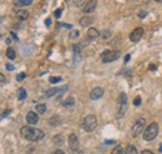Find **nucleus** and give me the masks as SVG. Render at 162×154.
Wrapping results in <instances>:
<instances>
[{"mask_svg": "<svg viewBox=\"0 0 162 154\" xmlns=\"http://www.w3.org/2000/svg\"><path fill=\"white\" fill-rule=\"evenodd\" d=\"M160 152L162 153V143H161V144H160Z\"/></svg>", "mask_w": 162, "mask_h": 154, "instance_id": "c03bdc74", "label": "nucleus"}, {"mask_svg": "<svg viewBox=\"0 0 162 154\" xmlns=\"http://www.w3.org/2000/svg\"><path fill=\"white\" fill-rule=\"evenodd\" d=\"M105 144H107V145H112V144H115V140H105Z\"/></svg>", "mask_w": 162, "mask_h": 154, "instance_id": "f704fd0d", "label": "nucleus"}, {"mask_svg": "<svg viewBox=\"0 0 162 154\" xmlns=\"http://www.w3.org/2000/svg\"><path fill=\"white\" fill-rule=\"evenodd\" d=\"M36 112L39 114H44L46 112V105L45 104H38L36 105Z\"/></svg>", "mask_w": 162, "mask_h": 154, "instance_id": "5701e85b", "label": "nucleus"}, {"mask_svg": "<svg viewBox=\"0 0 162 154\" xmlns=\"http://www.w3.org/2000/svg\"><path fill=\"white\" fill-rule=\"evenodd\" d=\"M99 31H97L95 28H90V29L87 30V38L90 39V40H93V39L99 38Z\"/></svg>", "mask_w": 162, "mask_h": 154, "instance_id": "f8f14e48", "label": "nucleus"}, {"mask_svg": "<svg viewBox=\"0 0 162 154\" xmlns=\"http://www.w3.org/2000/svg\"><path fill=\"white\" fill-rule=\"evenodd\" d=\"M143 16H146V12H141V13H140V18H143Z\"/></svg>", "mask_w": 162, "mask_h": 154, "instance_id": "ea45409f", "label": "nucleus"}, {"mask_svg": "<svg viewBox=\"0 0 162 154\" xmlns=\"http://www.w3.org/2000/svg\"><path fill=\"white\" fill-rule=\"evenodd\" d=\"M16 18H19L20 20H26L29 18V12L28 10H24V9H20L16 12Z\"/></svg>", "mask_w": 162, "mask_h": 154, "instance_id": "ddd939ff", "label": "nucleus"}, {"mask_svg": "<svg viewBox=\"0 0 162 154\" xmlns=\"http://www.w3.org/2000/svg\"><path fill=\"white\" fill-rule=\"evenodd\" d=\"M101 37L102 39H110L111 38V31L110 30H102V33H101Z\"/></svg>", "mask_w": 162, "mask_h": 154, "instance_id": "393cba45", "label": "nucleus"}, {"mask_svg": "<svg viewBox=\"0 0 162 154\" xmlns=\"http://www.w3.org/2000/svg\"><path fill=\"white\" fill-rule=\"evenodd\" d=\"M145 127H146V119H145V118H140L138 120H136V123L134 124V127H132L131 135L134 138L138 137L140 133L143 130V128H145Z\"/></svg>", "mask_w": 162, "mask_h": 154, "instance_id": "39448f33", "label": "nucleus"}, {"mask_svg": "<svg viewBox=\"0 0 162 154\" xmlns=\"http://www.w3.org/2000/svg\"><path fill=\"white\" fill-rule=\"evenodd\" d=\"M45 24H46V26H50V25H51V20H50V19H46V20H45Z\"/></svg>", "mask_w": 162, "mask_h": 154, "instance_id": "4c0bfd02", "label": "nucleus"}, {"mask_svg": "<svg viewBox=\"0 0 162 154\" xmlns=\"http://www.w3.org/2000/svg\"><path fill=\"white\" fill-rule=\"evenodd\" d=\"M49 123H50V125H54V127H56V125H60V124H61V119H60V117L54 115V117L50 118Z\"/></svg>", "mask_w": 162, "mask_h": 154, "instance_id": "2eb2a0df", "label": "nucleus"}, {"mask_svg": "<svg viewBox=\"0 0 162 154\" xmlns=\"http://www.w3.org/2000/svg\"><path fill=\"white\" fill-rule=\"evenodd\" d=\"M11 37H13V39H14V40H17V37H16V35L14 34V33H11Z\"/></svg>", "mask_w": 162, "mask_h": 154, "instance_id": "37998d69", "label": "nucleus"}, {"mask_svg": "<svg viewBox=\"0 0 162 154\" xmlns=\"http://www.w3.org/2000/svg\"><path fill=\"white\" fill-rule=\"evenodd\" d=\"M20 134L23 135V138L28 139V140H30V142H39L45 137V134H44V132L42 130L34 129V128L26 127V125L20 129Z\"/></svg>", "mask_w": 162, "mask_h": 154, "instance_id": "f257e3e1", "label": "nucleus"}, {"mask_svg": "<svg viewBox=\"0 0 162 154\" xmlns=\"http://www.w3.org/2000/svg\"><path fill=\"white\" fill-rule=\"evenodd\" d=\"M158 134V125L157 123H151L149 127L145 129V133H143V139L147 142L153 140L155 138L157 137Z\"/></svg>", "mask_w": 162, "mask_h": 154, "instance_id": "20e7f679", "label": "nucleus"}, {"mask_svg": "<svg viewBox=\"0 0 162 154\" xmlns=\"http://www.w3.org/2000/svg\"><path fill=\"white\" fill-rule=\"evenodd\" d=\"M59 92H60V89H57V88H54V89H50V90H48L44 94L45 98H51L52 95H56V94H59Z\"/></svg>", "mask_w": 162, "mask_h": 154, "instance_id": "f3484780", "label": "nucleus"}, {"mask_svg": "<svg viewBox=\"0 0 162 154\" xmlns=\"http://www.w3.org/2000/svg\"><path fill=\"white\" fill-rule=\"evenodd\" d=\"M92 23H93V18H91V16H84L80 19L81 26H87V25H91Z\"/></svg>", "mask_w": 162, "mask_h": 154, "instance_id": "4468645a", "label": "nucleus"}, {"mask_svg": "<svg viewBox=\"0 0 162 154\" xmlns=\"http://www.w3.org/2000/svg\"><path fill=\"white\" fill-rule=\"evenodd\" d=\"M104 95V89L101 87H96V88H93L91 93H90V96H91V99L92 100H97V99H100L101 96Z\"/></svg>", "mask_w": 162, "mask_h": 154, "instance_id": "6e6552de", "label": "nucleus"}, {"mask_svg": "<svg viewBox=\"0 0 162 154\" xmlns=\"http://www.w3.org/2000/svg\"><path fill=\"white\" fill-rule=\"evenodd\" d=\"M96 5H97V3L93 1V0H91V1H87L84 5V8H82V12H84V13H92L93 10L96 9Z\"/></svg>", "mask_w": 162, "mask_h": 154, "instance_id": "9d476101", "label": "nucleus"}, {"mask_svg": "<svg viewBox=\"0 0 162 154\" xmlns=\"http://www.w3.org/2000/svg\"><path fill=\"white\" fill-rule=\"evenodd\" d=\"M134 104L135 105H140V104H141V98H140V96H136V99L134 100Z\"/></svg>", "mask_w": 162, "mask_h": 154, "instance_id": "c85d7f7f", "label": "nucleus"}, {"mask_svg": "<svg viewBox=\"0 0 162 154\" xmlns=\"http://www.w3.org/2000/svg\"><path fill=\"white\" fill-rule=\"evenodd\" d=\"M17 98H19V100L26 99V90H25L24 88H20L19 90H17Z\"/></svg>", "mask_w": 162, "mask_h": 154, "instance_id": "412c9836", "label": "nucleus"}, {"mask_svg": "<svg viewBox=\"0 0 162 154\" xmlns=\"http://www.w3.org/2000/svg\"><path fill=\"white\" fill-rule=\"evenodd\" d=\"M126 109H127V95L125 93H121L120 98L117 100V112H116V118H122L124 114L126 113Z\"/></svg>", "mask_w": 162, "mask_h": 154, "instance_id": "f03ea898", "label": "nucleus"}, {"mask_svg": "<svg viewBox=\"0 0 162 154\" xmlns=\"http://www.w3.org/2000/svg\"><path fill=\"white\" fill-rule=\"evenodd\" d=\"M4 81H5V77L0 73V83H4Z\"/></svg>", "mask_w": 162, "mask_h": 154, "instance_id": "c9c22d12", "label": "nucleus"}, {"mask_svg": "<svg viewBox=\"0 0 162 154\" xmlns=\"http://www.w3.org/2000/svg\"><path fill=\"white\" fill-rule=\"evenodd\" d=\"M150 69H151V70H156V69H157V66H155V65H150Z\"/></svg>", "mask_w": 162, "mask_h": 154, "instance_id": "79ce46f5", "label": "nucleus"}, {"mask_svg": "<svg viewBox=\"0 0 162 154\" xmlns=\"http://www.w3.org/2000/svg\"><path fill=\"white\" fill-rule=\"evenodd\" d=\"M79 35H80V33H79L77 30H73V31H71V33H70V35H69V37H70L71 39H75V38H77Z\"/></svg>", "mask_w": 162, "mask_h": 154, "instance_id": "cd10ccee", "label": "nucleus"}, {"mask_svg": "<svg viewBox=\"0 0 162 154\" xmlns=\"http://www.w3.org/2000/svg\"><path fill=\"white\" fill-rule=\"evenodd\" d=\"M6 58H9L10 60H14L16 58V53L13 48H8L6 49Z\"/></svg>", "mask_w": 162, "mask_h": 154, "instance_id": "dca6fc26", "label": "nucleus"}, {"mask_svg": "<svg viewBox=\"0 0 162 154\" xmlns=\"http://www.w3.org/2000/svg\"><path fill=\"white\" fill-rule=\"evenodd\" d=\"M111 154H124V149H122L121 145H116V147H115V148L112 149Z\"/></svg>", "mask_w": 162, "mask_h": 154, "instance_id": "b1692460", "label": "nucleus"}, {"mask_svg": "<svg viewBox=\"0 0 162 154\" xmlns=\"http://www.w3.org/2000/svg\"><path fill=\"white\" fill-rule=\"evenodd\" d=\"M49 81H50L51 84H55V83H59V81H61V78H60V77H51V78L49 79Z\"/></svg>", "mask_w": 162, "mask_h": 154, "instance_id": "a878e982", "label": "nucleus"}, {"mask_svg": "<svg viewBox=\"0 0 162 154\" xmlns=\"http://www.w3.org/2000/svg\"><path fill=\"white\" fill-rule=\"evenodd\" d=\"M141 154H153V152H151V150H149V149H145V150H142Z\"/></svg>", "mask_w": 162, "mask_h": 154, "instance_id": "72a5a7b5", "label": "nucleus"}, {"mask_svg": "<svg viewBox=\"0 0 162 154\" xmlns=\"http://www.w3.org/2000/svg\"><path fill=\"white\" fill-rule=\"evenodd\" d=\"M25 78H26V74H25V73H20V74H17L16 80H17V81H23Z\"/></svg>", "mask_w": 162, "mask_h": 154, "instance_id": "bb28decb", "label": "nucleus"}, {"mask_svg": "<svg viewBox=\"0 0 162 154\" xmlns=\"http://www.w3.org/2000/svg\"><path fill=\"white\" fill-rule=\"evenodd\" d=\"M97 127V119L95 115H92V114H89V115H86L84 118V121H82V128H84V130L86 132H93L96 129Z\"/></svg>", "mask_w": 162, "mask_h": 154, "instance_id": "7ed1b4c3", "label": "nucleus"}, {"mask_svg": "<svg viewBox=\"0 0 162 154\" xmlns=\"http://www.w3.org/2000/svg\"><path fill=\"white\" fill-rule=\"evenodd\" d=\"M130 58H131V55H130V54L126 55V56H125V63H127L128 60H130Z\"/></svg>", "mask_w": 162, "mask_h": 154, "instance_id": "58836bf2", "label": "nucleus"}, {"mask_svg": "<svg viewBox=\"0 0 162 154\" xmlns=\"http://www.w3.org/2000/svg\"><path fill=\"white\" fill-rule=\"evenodd\" d=\"M54 154H65V153H64V150L57 149V150H55V152H54Z\"/></svg>", "mask_w": 162, "mask_h": 154, "instance_id": "e433bc0d", "label": "nucleus"}, {"mask_svg": "<svg viewBox=\"0 0 162 154\" xmlns=\"http://www.w3.org/2000/svg\"><path fill=\"white\" fill-rule=\"evenodd\" d=\"M26 121L29 124H31V125H34V124H36L38 121H39V115H38V113H35V112H29L26 114Z\"/></svg>", "mask_w": 162, "mask_h": 154, "instance_id": "1a4fd4ad", "label": "nucleus"}, {"mask_svg": "<svg viewBox=\"0 0 162 154\" xmlns=\"http://www.w3.org/2000/svg\"><path fill=\"white\" fill-rule=\"evenodd\" d=\"M61 13H63V9H57L56 12H55V18H60L61 16Z\"/></svg>", "mask_w": 162, "mask_h": 154, "instance_id": "c756f323", "label": "nucleus"}, {"mask_svg": "<svg viewBox=\"0 0 162 154\" xmlns=\"http://www.w3.org/2000/svg\"><path fill=\"white\" fill-rule=\"evenodd\" d=\"M57 26H64V28H67V29H71V28H73L70 24H59Z\"/></svg>", "mask_w": 162, "mask_h": 154, "instance_id": "2f4dec72", "label": "nucleus"}, {"mask_svg": "<svg viewBox=\"0 0 162 154\" xmlns=\"http://www.w3.org/2000/svg\"><path fill=\"white\" fill-rule=\"evenodd\" d=\"M6 69H8L9 71H13L14 69H15V68H14V66L11 65V64H6Z\"/></svg>", "mask_w": 162, "mask_h": 154, "instance_id": "473e14b6", "label": "nucleus"}, {"mask_svg": "<svg viewBox=\"0 0 162 154\" xmlns=\"http://www.w3.org/2000/svg\"><path fill=\"white\" fill-rule=\"evenodd\" d=\"M8 114H10V110H8V112H5V113H4V114H3V115H1V117H3V118H5L6 115H8Z\"/></svg>", "mask_w": 162, "mask_h": 154, "instance_id": "a19ab883", "label": "nucleus"}, {"mask_svg": "<svg viewBox=\"0 0 162 154\" xmlns=\"http://www.w3.org/2000/svg\"><path fill=\"white\" fill-rule=\"evenodd\" d=\"M71 154H84L81 149H75V150H71Z\"/></svg>", "mask_w": 162, "mask_h": 154, "instance_id": "7c9ffc66", "label": "nucleus"}, {"mask_svg": "<svg viewBox=\"0 0 162 154\" xmlns=\"http://www.w3.org/2000/svg\"><path fill=\"white\" fill-rule=\"evenodd\" d=\"M118 56H120V52H117V50H105L101 54L104 63H111L118 59Z\"/></svg>", "mask_w": 162, "mask_h": 154, "instance_id": "423d86ee", "label": "nucleus"}, {"mask_svg": "<svg viewBox=\"0 0 162 154\" xmlns=\"http://www.w3.org/2000/svg\"><path fill=\"white\" fill-rule=\"evenodd\" d=\"M74 104H75V99L73 98V96H69L65 102L63 103V105L65 107V108H70V107H74Z\"/></svg>", "mask_w": 162, "mask_h": 154, "instance_id": "a211bd4d", "label": "nucleus"}, {"mask_svg": "<svg viewBox=\"0 0 162 154\" xmlns=\"http://www.w3.org/2000/svg\"><path fill=\"white\" fill-rule=\"evenodd\" d=\"M31 3H32L31 0H21V1L15 0V1H14V5L15 6H26V5H30Z\"/></svg>", "mask_w": 162, "mask_h": 154, "instance_id": "aec40b11", "label": "nucleus"}, {"mask_svg": "<svg viewBox=\"0 0 162 154\" xmlns=\"http://www.w3.org/2000/svg\"><path fill=\"white\" fill-rule=\"evenodd\" d=\"M69 145H70L71 150L79 149L77 148V147H79V139L76 137V134H70V137H69Z\"/></svg>", "mask_w": 162, "mask_h": 154, "instance_id": "9b49d317", "label": "nucleus"}, {"mask_svg": "<svg viewBox=\"0 0 162 154\" xmlns=\"http://www.w3.org/2000/svg\"><path fill=\"white\" fill-rule=\"evenodd\" d=\"M125 154H138L137 148H136L135 145H127L125 149Z\"/></svg>", "mask_w": 162, "mask_h": 154, "instance_id": "6ab92c4d", "label": "nucleus"}, {"mask_svg": "<svg viewBox=\"0 0 162 154\" xmlns=\"http://www.w3.org/2000/svg\"><path fill=\"white\" fill-rule=\"evenodd\" d=\"M142 35H143V29L142 28H136V29L131 33V35H130V39H131V41L136 43L142 38Z\"/></svg>", "mask_w": 162, "mask_h": 154, "instance_id": "0eeeda50", "label": "nucleus"}, {"mask_svg": "<svg viewBox=\"0 0 162 154\" xmlns=\"http://www.w3.org/2000/svg\"><path fill=\"white\" fill-rule=\"evenodd\" d=\"M54 143H55V144H57V145H61L64 143V138H63V135L61 134H57V135H55V137H54Z\"/></svg>", "mask_w": 162, "mask_h": 154, "instance_id": "4be33fe9", "label": "nucleus"}]
</instances>
